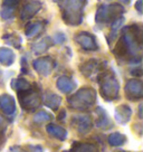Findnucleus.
<instances>
[{"instance_id":"nucleus-1","label":"nucleus","mask_w":143,"mask_h":152,"mask_svg":"<svg viewBox=\"0 0 143 152\" xmlns=\"http://www.w3.org/2000/svg\"><path fill=\"white\" fill-rule=\"evenodd\" d=\"M59 8L62 10L64 21L72 26H77L83 20L84 0H59Z\"/></svg>"},{"instance_id":"nucleus-2","label":"nucleus","mask_w":143,"mask_h":152,"mask_svg":"<svg viewBox=\"0 0 143 152\" xmlns=\"http://www.w3.org/2000/svg\"><path fill=\"white\" fill-rule=\"evenodd\" d=\"M96 101V92L93 88L84 87L68 97V104L75 110H84L90 109Z\"/></svg>"},{"instance_id":"nucleus-3","label":"nucleus","mask_w":143,"mask_h":152,"mask_svg":"<svg viewBox=\"0 0 143 152\" xmlns=\"http://www.w3.org/2000/svg\"><path fill=\"white\" fill-rule=\"evenodd\" d=\"M98 81L101 84V94L105 100H115L119 95L120 85L117 80L113 74H109L107 72L101 73L98 76Z\"/></svg>"},{"instance_id":"nucleus-4","label":"nucleus","mask_w":143,"mask_h":152,"mask_svg":"<svg viewBox=\"0 0 143 152\" xmlns=\"http://www.w3.org/2000/svg\"><path fill=\"white\" fill-rule=\"evenodd\" d=\"M123 7L116 4L113 5H103L97 9L96 12V21L97 23H112L121 17L123 14Z\"/></svg>"},{"instance_id":"nucleus-5","label":"nucleus","mask_w":143,"mask_h":152,"mask_svg":"<svg viewBox=\"0 0 143 152\" xmlns=\"http://www.w3.org/2000/svg\"><path fill=\"white\" fill-rule=\"evenodd\" d=\"M18 97H19L20 105L27 111H33L39 107L42 104V97L33 86L28 90L18 92Z\"/></svg>"},{"instance_id":"nucleus-6","label":"nucleus","mask_w":143,"mask_h":152,"mask_svg":"<svg viewBox=\"0 0 143 152\" xmlns=\"http://www.w3.org/2000/svg\"><path fill=\"white\" fill-rule=\"evenodd\" d=\"M125 94L130 100H140L143 95L142 82L139 80H130L125 85Z\"/></svg>"},{"instance_id":"nucleus-7","label":"nucleus","mask_w":143,"mask_h":152,"mask_svg":"<svg viewBox=\"0 0 143 152\" xmlns=\"http://www.w3.org/2000/svg\"><path fill=\"white\" fill-rule=\"evenodd\" d=\"M55 62L50 57H42L34 62V68L42 76H48L54 69Z\"/></svg>"},{"instance_id":"nucleus-8","label":"nucleus","mask_w":143,"mask_h":152,"mask_svg":"<svg viewBox=\"0 0 143 152\" xmlns=\"http://www.w3.org/2000/svg\"><path fill=\"white\" fill-rule=\"evenodd\" d=\"M75 40H76L77 44H78L82 48H84L86 50H96V49L98 48L94 36L88 33L77 34L76 37H75Z\"/></svg>"},{"instance_id":"nucleus-9","label":"nucleus","mask_w":143,"mask_h":152,"mask_svg":"<svg viewBox=\"0 0 143 152\" xmlns=\"http://www.w3.org/2000/svg\"><path fill=\"white\" fill-rule=\"evenodd\" d=\"M42 8V4L37 1V0H33L29 1L23 7V9L20 11V18L23 20H27V19L33 18L35 15Z\"/></svg>"},{"instance_id":"nucleus-10","label":"nucleus","mask_w":143,"mask_h":152,"mask_svg":"<svg viewBox=\"0 0 143 152\" xmlns=\"http://www.w3.org/2000/svg\"><path fill=\"white\" fill-rule=\"evenodd\" d=\"M72 124L80 133H86L91 129L92 121L88 115H76L72 119Z\"/></svg>"},{"instance_id":"nucleus-11","label":"nucleus","mask_w":143,"mask_h":152,"mask_svg":"<svg viewBox=\"0 0 143 152\" xmlns=\"http://www.w3.org/2000/svg\"><path fill=\"white\" fill-rule=\"evenodd\" d=\"M0 110L6 115H11L16 111V102L14 97L8 94H4L0 96Z\"/></svg>"},{"instance_id":"nucleus-12","label":"nucleus","mask_w":143,"mask_h":152,"mask_svg":"<svg viewBox=\"0 0 143 152\" xmlns=\"http://www.w3.org/2000/svg\"><path fill=\"white\" fill-rule=\"evenodd\" d=\"M100 68H101V64L97 59H90L87 62L83 63L81 66H80L81 72L86 77H91L93 74H96L97 72L100 71Z\"/></svg>"},{"instance_id":"nucleus-13","label":"nucleus","mask_w":143,"mask_h":152,"mask_svg":"<svg viewBox=\"0 0 143 152\" xmlns=\"http://www.w3.org/2000/svg\"><path fill=\"white\" fill-rule=\"evenodd\" d=\"M131 114H132V111H131L129 106L125 104H122L117 106L116 110H115V119L119 123L125 124L126 122H129L130 119H131Z\"/></svg>"},{"instance_id":"nucleus-14","label":"nucleus","mask_w":143,"mask_h":152,"mask_svg":"<svg viewBox=\"0 0 143 152\" xmlns=\"http://www.w3.org/2000/svg\"><path fill=\"white\" fill-rule=\"evenodd\" d=\"M44 23L43 21H35V23H29L26 26L25 34L28 38H34L38 36L39 34L43 31L44 29Z\"/></svg>"},{"instance_id":"nucleus-15","label":"nucleus","mask_w":143,"mask_h":152,"mask_svg":"<svg viewBox=\"0 0 143 152\" xmlns=\"http://www.w3.org/2000/svg\"><path fill=\"white\" fill-rule=\"evenodd\" d=\"M19 0H5L4 1V6H2V10H1V16L4 19L12 18L15 15V8L18 5Z\"/></svg>"},{"instance_id":"nucleus-16","label":"nucleus","mask_w":143,"mask_h":152,"mask_svg":"<svg viewBox=\"0 0 143 152\" xmlns=\"http://www.w3.org/2000/svg\"><path fill=\"white\" fill-rule=\"evenodd\" d=\"M57 87L62 91L63 93H69L76 87V83L72 80L71 77L62 76L57 81Z\"/></svg>"},{"instance_id":"nucleus-17","label":"nucleus","mask_w":143,"mask_h":152,"mask_svg":"<svg viewBox=\"0 0 143 152\" xmlns=\"http://www.w3.org/2000/svg\"><path fill=\"white\" fill-rule=\"evenodd\" d=\"M47 132L49 135H52L53 138L58 139V140H65L67 137V132L66 130L59 125H56V124H48L47 125Z\"/></svg>"},{"instance_id":"nucleus-18","label":"nucleus","mask_w":143,"mask_h":152,"mask_svg":"<svg viewBox=\"0 0 143 152\" xmlns=\"http://www.w3.org/2000/svg\"><path fill=\"white\" fill-rule=\"evenodd\" d=\"M71 152H98V147L95 143L75 142Z\"/></svg>"},{"instance_id":"nucleus-19","label":"nucleus","mask_w":143,"mask_h":152,"mask_svg":"<svg viewBox=\"0 0 143 152\" xmlns=\"http://www.w3.org/2000/svg\"><path fill=\"white\" fill-rule=\"evenodd\" d=\"M44 103L46 106L50 107L52 110H57L59 105L62 103V99L58 95L54 94V93H46L44 95Z\"/></svg>"},{"instance_id":"nucleus-20","label":"nucleus","mask_w":143,"mask_h":152,"mask_svg":"<svg viewBox=\"0 0 143 152\" xmlns=\"http://www.w3.org/2000/svg\"><path fill=\"white\" fill-rule=\"evenodd\" d=\"M15 61L14 52L9 48L1 47L0 48V63L5 66H10Z\"/></svg>"},{"instance_id":"nucleus-21","label":"nucleus","mask_w":143,"mask_h":152,"mask_svg":"<svg viewBox=\"0 0 143 152\" xmlns=\"http://www.w3.org/2000/svg\"><path fill=\"white\" fill-rule=\"evenodd\" d=\"M53 45V40L50 37L43 38L42 40H39L38 43H36L33 46V52L35 54H43L47 50L48 48Z\"/></svg>"},{"instance_id":"nucleus-22","label":"nucleus","mask_w":143,"mask_h":152,"mask_svg":"<svg viewBox=\"0 0 143 152\" xmlns=\"http://www.w3.org/2000/svg\"><path fill=\"white\" fill-rule=\"evenodd\" d=\"M107 141H109V143L112 147H119V145H122L126 141V137L120 132H114L111 133L110 135H109Z\"/></svg>"},{"instance_id":"nucleus-23","label":"nucleus","mask_w":143,"mask_h":152,"mask_svg":"<svg viewBox=\"0 0 143 152\" xmlns=\"http://www.w3.org/2000/svg\"><path fill=\"white\" fill-rule=\"evenodd\" d=\"M102 114H98V119L96 121V125L98 126V128H102V129H107L111 126V122L109 118L106 116V114L104 113V111H101Z\"/></svg>"},{"instance_id":"nucleus-24","label":"nucleus","mask_w":143,"mask_h":152,"mask_svg":"<svg viewBox=\"0 0 143 152\" xmlns=\"http://www.w3.org/2000/svg\"><path fill=\"white\" fill-rule=\"evenodd\" d=\"M52 120V115L47 112H38V113H36V115L34 116V121L36 122V123H46V122H49Z\"/></svg>"},{"instance_id":"nucleus-25","label":"nucleus","mask_w":143,"mask_h":152,"mask_svg":"<svg viewBox=\"0 0 143 152\" xmlns=\"http://www.w3.org/2000/svg\"><path fill=\"white\" fill-rule=\"evenodd\" d=\"M122 24H123V18L122 17H120V18H117L116 20H114L113 21V26H112V31H111V35H110V42L111 40H113V39H115V36H116V34H117V31H119L120 27L122 26Z\"/></svg>"},{"instance_id":"nucleus-26","label":"nucleus","mask_w":143,"mask_h":152,"mask_svg":"<svg viewBox=\"0 0 143 152\" xmlns=\"http://www.w3.org/2000/svg\"><path fill=\"white\" fill-rule=\"evenodd\" d=\"M16 90H17V93L18 92H23V91H26L30 88L31 85H30V83L28 81H26L25 78H18L17 81H16Z\"/></svg>"},{"instance_id":"nucleus-27","label":"nucleus","mask_w":143,"mask_h":152,"mask_svg":"<svg viewBox=\"0 0 143 152\" xmlns=\"http://www.w3.org/2000/svg\"><path fill=\"white\" fill-rule=\"evenodd\" d=\"M4 39H5L9 45H12L14 47H16V48L20 47V42H21V40H20L19 36H17V35H15V34H11L9 36H5Z\"/></svg>"},{"instance_id":"nucleus-28","label":"nucleus","mask_w":143,"mask_h":152,"mask_svg":"<svg viewBox=\"0 0 143 152\" xmlns=\"http://www.w3.org/2000/svg\"><path fill=\"white\" fill-rule=\"evenodd\" d=\"M7 125H8L7 120L0 114V143L5 142V132L6 129H7Z\"/></svg>"},{"instance_id":"nucleus-29","label":"nucleus","mask_w":143,"mask_h":152,"mask_svg":"<svg viewBox=\"0 0 143 152\" xmlns=\"http://www.w3.org/2000/svg\"><path fill=\"white\" fill-rule=\"evenodd\" d=\"M142 4H143V0H139L138 2L135 4V7H136L139 12H142Z\"/></svg>"},{"instance_id":"nucleus-30","label":"nucleus","mask_w":143,"mask_h":152,"mask_svg":"<svg viewBox=\"0 0 143 152\" xmlns=\"http://www.w3.org/2000/svg\"><path fill=\"white\" fill-rule=\"evenodd\" d=\"M29 148L34 149V150H33L34 152H43V150H42V148H40V147H29Z\"/></svg>"},{"instance_id":"nucleus-31","label":"nucleus","mask_w":143,"mask_h":152,"mask_svg":"<svg viewBox=\"0 0 143 152\" xmlns=\"http://www.w3.org/2000/svg\"><path fill=\"white\" fill-rule=\"evenodd\" d=\"M11 152H24L23 150H20V149H12Z\"/></svg>"},{"instance_id":"nucleus-32","label":"nucleus","mask_w":143,"mask_h":152,"mask_svg":"<svg viewBox=\"0 0 143 152\" xmlns=\"http://www.w3.org/2000/svg\"><path fill=\"white\" fill-rule=\"evenodd\" d=\"M120 1H122V2H124V4H129L130 0H120Z\"/></svg>"}]
</instances>
